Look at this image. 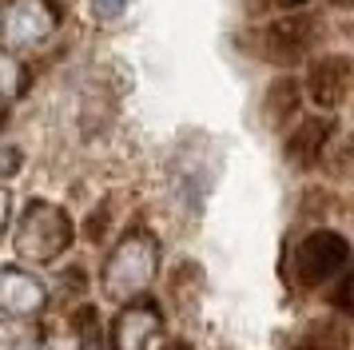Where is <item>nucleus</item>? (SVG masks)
<instances>
[{"instance_id": "obj_14", "label": "nucleus", "mask_w": 354, "mask_h": 350, "mask_svg": "<svg viewBox=\"0 0 354 350\" xmlns=\"http://www.w3.org/2000/svg\"><path fill=\"white\" fill-rule=\"evenodd\" d=\"M0 72H4V100H8V104H17L20 92H24V64L8 52V56L0 60Z\"/></svg>"}, {"instance_id": "obj_9", "label": "nucleus", "mask_w": 354, "mask_h": 350, "mask_svg": "<svg viewBox=\"0 0 354 350\" xmlns=\"http://www.w3.org/2000/svg\"><path fill=\"white\" fill-rule=\"evenodd\" d=\"M44 302H48V291L32 270H20V267L0 270V306H4L8 318H32L44 311Z\"/></svg>"}, {"instance_id": "obj_17", "label": "nucleus", "mask_w": 354, "mask_h": 350, "mask_svg": "<svg viewBox=\"0 0 354 350\" xmlns=\"http://www.w3.org/2000/svg\"><path fill=\"white\" fill-rule=\"evenodd\" d=\"M335 306L342 311L346 318H354V267H346V275L338 279V291H335Z\"/></svg>"}, {"instance_id": "obj_16", "label": "nucleus", "mask_w": 354, "mask_h": 350, "mask_svg": "<svg viewBox=\"0 0 354 350\" xmlns=\"http://www.w3.org/2000/svg\"><path fill=\"white\" fill-rule=\"evenodd\" d=\"M4 350H36V331L24 322H8L4 326Z\"/></svg>"}, {"instance_id": "obj_19", "label": "nucleus", "mask_w": 354, "mask_h": 350, "mask_svg": "<svg viewBox=\"0 0 354 350\" xmlns=\"http://www.w3.org/2000/svg\"><path fill=\"white\" fill-rule=\"evenodd\" d=\"M128 4L131 0H92V16L96 20H115V16L128 12Z\"/></svg>"}, {"instance_id": "obj_21", "label": "nucleus", "mask_w": 354, "mask_h": 350, "mask_svg": "<svg viewBox=\"0 0 354 350\" xmlns=\"http://www.w3.org/2000/svg\"><path fill=\"white\" fill-rule=\"evenodd\" d=\"M17 147H8V167H4V172H8V175H12V172H17Z\"/></svg>"}, {"instance_id": "obj_6", "label": "nucleus", "mask_w": 354, "mask_h": 350, "mask_svg": "<svg viewBox=\"0 0 354 350\" xmlns=\"http://www.w3.org/2000/svg\"><path fill=\"white\" fill-rule=\"evenodd\" d=\"M315 44V20L310 16H279L263 28V56L271 64H295L303 60L306 52Z\"/></svg>"}, {"instance_id": "obj_10", "label": "nucleus", "mask_w": 354, "mask_h": 350, "mask_svg": "<svg viewBox=\"0 0 354 350\" xmlns=\"http://www.w3.org/2000/svg\"><path fill=\"white\" fill-rule=\"evenodd\" d=\"M303 108V84L295 76H274L263 100V116L271 127H287V120H295Z\"/></svg>"}, {"instance_id": "obj_1", "label": "nucleus", "mask_w": 354, "mask_h": 350, "mask_svg": "<svg viewBox=\"0 0 354 350\" xmlns=\"http://www.w3.org/2000/svg\"><path fill=\"white\" fill-rule=\"evenodd\" d=\"M72 243H76V223L64 207L48 203V199L24 203V211L12 223V251L36 267H48L56 259H64Z\"/></svg>"}, {"instance_id": "obj_3", "label": "nucleus", "mask_w": 354, "mask_h": 350, "mask_svg": "<svg viewBox=\"0 0 354 350\" xmlns=\"http://www.w3.org/2000/svg\"><path fill=\"white\" fill-rule=\"evenodd\" d=\"M346 267H351V243L330 227L303 235L299 247L290 251V279L303 291H315V286L330 283L335 275H346Z\"/></svg>"}, {"instance_id": "obj_20", "label": "nucleus", "mask_w": 354, "mask_h": 350, "mask_svg": "<svg viewBox=\"0 0 354 350\" xmlns=\"http://www.w3.org/2000/svg\"><path fill=\"white\" fill-rule=\"evenodd\" d=\"M163 350H195V342H187V338H171Z\"/></svg>"}, {"instance_id": "obj_8", "label": "nucleus", "mask_w": 354, "mask_h": 350, "mask_svg": "<svg viewBox=\"0 0 354 350\" xmlns=\"http://www.w3.org/2000/svg\"><path fill=\"white\" fill-rule=\"evenodd\" d=\"M330 136H335V120L330 116H306V120H299L290 127L287 143H283V156H287V163L295 172H310L322 159Z\"/></svg>"}, {"instance_id": "obj_18", "label": "nucleus", "mask_w": 354, "mask_h": 350, "mask_svg": "<svg viewBox=\"0 0 354 350\" xmlns=\"http://www.w3.org/2000/svg\"><path fill=\"white\" fill-rule=\"evenodd\" d=\"M84 291H88V270H84V267H68L64 275H60V295L80 299Z\"/></svg>"}, {"instance_id": "obj_12", "label": "nucleus", "mask_w": 354, "mask_h": 350, "mask_svg": "<svg viewBox=\"0 0 354 350\" xmlns=\"http://www.w3.org/2000/svg\"><path fill=\"white\" fill-rule=\"evenodd\" d=\"M199 291H203V270H199V263L183 259V263L167 275V302H171L176 311H192V302L199 299Z\"/></svg>"}, {"instance_id": "obj_7", "label": "nucleus", "mask_w": 354, "mask_h": 350, "mask_svg": "<svg viewBox=\"0 0 354 350\" xmlns=\"http://www.w3.org/2000/svg\"><path fill=\"white\" fill-rule=\"evenodd\" d=\"M351 80H354V68L346 56H338V52H330V56H319V60L306 68V95H310V104L322 111L338 108L342 100H346V92H351Z\"/></svg>"}, {"instance_id": "obj_4", "label": "nucleus", "mask_w": 354, "mask_h": 350, "mask_svg": "<svg viewBox=\"0 0 354 350\" xmlns=\"http://www.w3.org/2000/svg\"><path fill=\"white\" fill-rule=\"evenodd\" d=\"M56 24H60V12L52 0H17L4 12V44H8V52L36 48L56 32Z\"/></svg>"}, {"instance_id": "obj_13", "label": "nucleus", "mask_w": 354, "mask_h": 350, "mask_svg": "<svg viewBox=\"0 0 354 350\" xmlns=\"http://www.w3.org/2000/svg\"><path fill=\"white\" fill-rule=\"evenodd\" d=\"M72 334H76V350H108L112 338H104L100 331V311L92 302H84L72 311Z\"/></svg>"}, {"instance_id": "obj_2", "label": "nucleus", "mask_w": 354, "mask_h": 350, "mask_svg": "<svg viewBox=\"0 0 354 350\" xmlns=\"http://www.w3.org/2000/svg\"><path fill=\"white\" fill-rule=\"evenodd\" d=\"M156 275H160V239L144 227H136L112 247L104 275H100V286L108 299L131 302L156 283Z\"/></svg>"}, {"instance_id": "obj_22", "label": "nucleus", "mask_w": 354, "mask_h": 350, "mask_svg": "<svg viewBox=\"0 0 354 350\" xmlns=\"http://www.w3.org/2000/svg\"><path fill=\"white\" fill-rule=\"evenodd\" d=\"M279 4H283V8H303L306 0H279Z\"/></svg>"}, {"instance_id": "obj_11", "label": "nucleus", "mask_w": 354, "mask_h": 350, "mask_svg": "<svg viewBox=\"0 0 354 350\" xmlns=\"http://www.w3.org/2000/svg\"><path fill=\"white\" fill-rule=\"evenodd\" d=\"M290 350H351V331L338 318H310L290 338Z\"/></svg>"}, {"instance_id": "obj_5", "label": "nucleus", "mask_w": 354, "mask_h": 350, "mask_svg": "<svg viewBox=\"0 0 354 350\" xmlns=\"http://www.w3.org/2000/svg\"><path fill=\"white\" fill-rule=\"evenodd\" d=\"M160 331H163L160 306L147 302V299H131L120 306L108 338H112V350H151L156 338H160Z\"/></svg>"}, {"instance_id": "obj_15", "label": "nucleus", "mask_w": 354, "mask_h": 350, "mask_svg": "<svg viewBox=\"0 0 354 350\" xmlns=\"http://www.w3.org/2000/svg\"><path fill=\"white\" fill-rule=\"evenodd\" d=\"M108 223H112V199H104L100 211L88 215V223H84V239H88V243H104V239H108Z\"/></svg>"}]
</instances>
